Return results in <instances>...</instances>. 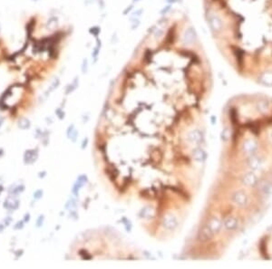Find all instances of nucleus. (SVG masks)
<instances>
[{
	"label": "nucleus",
	"instance_id": "nucleus-16",
	"mask_svg": "<svg viewBox=\"0 0 272 269\" xmlns=\"http://www.w3.org/2000/svg\"><path fill=\"white\" fill-rule=\"evenodd\" d=\"M167 2L170 3V4H173V3H175V2H176V0H167Z\"/></svg>",
	"mask_w": 272,
	"mask_h": 269
},
{
	"label": "nucleus",
	"instance_id": "nucleus-13",
	"mask_svg": "<svg viewBox=\"0 0 272 269\" xmlns=\"http://www.w3.org/2000/svg\"><path fill=\"white\" fill-rule=\"evenodd\" d=\"M170 9H171V6H168L164 7V8L161 11V15H164V14H166Z\"/></svg>",
	"mask_w": 272,
	"mask_h": 269
},
{
	"label": "nucleus",
	"instance_id": "nucleus-1",
	"mask_svg": "<svg viewBox=\"0 0 272 269\" xmlns=\"http://www.w3.org/2000/svg\"><path fill=\"white\" fill-rule=\"evenodd\" d=\"M207 20L215 37L227 39L238 68L272 87V0H212Z\"/></svg>",
	"mask_w": 272,
	"mask_h": 269
},
{
	"label": "nucleus",
	"instance_id": "nucleus-5",
	"mask_svg": "<svg viewBox=\"0 0 272 269\" xmlns=\"http://www.w3.org/2000/svg\"><path fill=\"white\" fill-rule=\"evenodd\" d=\"M258 150V143L253 139H248L243 144V151L245 153L249 155H253Z\"/></svg>",
	"mask_w": 272,
	"mask_h": 269
},
{
	"label": "nucleus",
	"instance_id": "nucleus-9",
	"mask_svg": "<svg viewBox=\"0 0 272 269\" xmlns=\"http://www.w3.org/2000/svg\"><path fill=\"white\" fill-rule=\"evenodd\" d=\"M221 226H222L221 222H220L218 218L214 217V218H212V219L211 220L210 225H209V228L212 229V231L213 233H216V232L220 230Z\"/></svg>",
	"mask_w": 272,
	"mask_h": 269
},
{
	"label": "nucleus",
	"instance_id": "nucleus-8",
	"mask_svg": "<svg viewBox=\"0 0 272 269\" xmlns=\"http://www.w3.org/2000/svg\"><path fill=\"white\" fill-rule=\"evenodd\" d=\"M224 227L228 230H233L238 227V220L235 217H229L224 222Z\"/></svg>",
	"mask_w": 272,
	"mask_h": 269
},
{
	"label": "nucleus",
	"instance_id": "nucleus-14",
	"mask_svg": "<svg viewBox=\"0 0 272 269\" xmlns=\"http://www.w3.org/2000/svg\"><path fill=\"white\" fill-rule=\"evenodd\" d=\"M142 9H139V10H137L136 12H134V13L133 14V17H140V16H141V14H142Z\"/></svg>",
	"mask_w": 272,
	"mask_h": 269
},
{
	"label": "nucleus",
	"instance_id": "nucleus-12",
	"mask_svg": "<svg viewBox=\"0 0 272 269\" xmlns=\"http://www.w3.org/2000/svg\"><path fill=\"white\" fill-rule=\"evenodd\" d=\"M90 33H91V34H93L94 36L97 37L98 34L100 33V28H99V27H97V26H95V27H92V28L90 29Z\"/></svg>",
	"mask_w": 272,
	"mask_h": 269
},
{
	"label": "nucleus",
	"instance_id": "nucleus-15",
	"mask_svg": "<svg viewBox=\"0 0 272 269\" xmlns=\"http://www.w3.org/2000/svg\"><path fill=\"white\" fill-rule=\"evenodd\" d=\"M162 34H163V32L161 30H159V33H158V31H156L154 37H155V38H158V37H160V35H162Z\"/></svg>",
	"mask_w": 272,
	"mask_h": 269
},
{
	"label": "nucleus",
	"instance_id": "nucleus-11",
	"mask_svg": "<svg viewBox=\"0 0 272 269\" xmlns=\"http://www.w3.org/2000/svg\"><path fill=\"white\" fill-rule=\"evenodd\" d=\"M190 139H191L192 141L198 143V142H200V141L201 140V134H200V133L198 132V131H193V132H192L191 134H190Z\"/></svg>",
	"mask_w": 272,
	"mask_h": 269
},
{
	"label": "nucleus",
	"instance_id": "nucleus-3",
	"mask_svg": "<svg viewBox=\"0 0 272 269\" xmlns=\"http://www.w3.org/2000/svg\"><path fill=\"white\" fill-rule=\"evenodd\" d=\"M256 109L259 113L266 114V113H270V111L271 110V102L267 99H261L257 102Z\"/></svg>",
	"mask_w": 272,
	"mask_h": 269
},
{
	"label": "nucleus",
	"instance_id": "nucleus-10",
	"mask_svg": "<svg viewBox=\"0 0 272 269\" xmlns=\"http://www.w3.org/2000/svg\"><path fill=\"white\" fill-rule=\"evenodd\" d=\"M193 157L194 159L197 160V161H203L206 158V155H205V152L202 151V150H196L193 153Z\"/></svg>",
	"mask_w": 272,
	"mask_h": 269
},
{
	"label": "nucleus",
	"instance_id": "nucleus-2",
	"mask_svg": "<svg viewBox=\"0 0 272 269\" xmlns=\"http://www.w3.org/2000/svg\"><path fill=\"white\" fill-rule=\"evenodd\" d=\"M197 41H198V37L194 29L192 27L187 28L183 34V38H182L184 45L187 47L193 46L197 44Z\"/></svg>",
	"mask_w": 272,
	"mask_h": 269
},
{
	"label": "nucleus",
	"instance_id": "nucleus-7",
	"mask_svg": "<svg viewBox=\"0 0 272 269\" xmlns=\"http://www.w3.org/2000/svg\"><path fill=\"white\" fill-rule=\"evenodd\" d=\"M242 180L246 186L253 187L258 183V177L256 176V174H254V172H249L243 177Z\"/></svg>",
	"mask_w": 272,
	"mask_h": 269
},
{
	"label": "nucleus",
	"instance_id": "nucleus-17",
	"mask_svg": "<svg viewBox=\"0 0 272 269\" xmlns=\"http://www.w3.org/2000/svg\"><path fill=\"white\" fill-rule=\"evenodd\" d=\"M134 1H139V0H134Z\"/></svg>",
	"mask_w": 272,
	"mask_h": 269
},
{
	"label": "nucleus",
	"instance_id": "nucleus-4",
	"mask_svg": "<svg viewBox=\"0 0 272 269\" xmlns=\"http://www.w3.org/2000/svg\"><path fill=\"white\" fill-rule=\"evenodd\" d=\"M232 200L237 206L243 208V207L247 206V204L249 202V198L246 193H244L243 191H238L233 195Z\"/></svg>",
	"mask_w": 272,
	"mask_h": 269
},
{
	"label": "nucleus",
	"instance_id": "nucleus-6",
	"mask_svg": "<svg viewBox=\"0 0 272 269\" xmlns=\"http://www.w3.org/2000/svg\"><path fill=\"white\" fill-rule=\"evenodd\" d=\"M249 166L251 168V170H252L253 171H258L261 166H262V161L261 159L258 156H256L255 154L251 155V158L249 159Z\"/></svg>",
	"mask_w": 272,
	"mask_h": 269
}]
</instances>
